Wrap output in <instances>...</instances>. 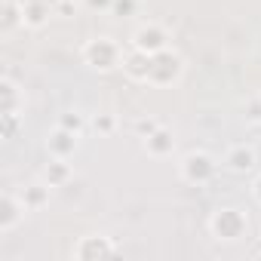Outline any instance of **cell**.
<instances>
[{
	"label": "cell",
	"mask_w": 261,
	"mask_h": 261,
	"mask_svg": "<svg viewBox=\"0 0 261 261\" xmlns=\"http://www.w3.org/2000/svg\"><path fill=\"white\" fill-rule=\"evenodd\" d=\"M80 56H83V62L92 68V71H101V74H108V71H117L120 65H123V46L114 40V37H89L86 43H83V49H80Z\"/></svg>",
	"instance_id": "cell-1"
},
{
	"label": "cell",
	"mask_w": 261,
	"mask_h": 261,
	"mask_svg": "<svg viewBox=\"0 0 261 261\" xmlns=\"http://www.w3.org/2000/svg\"><path fill=\"white\" fill-rule=\"evenodd\" d=\"M246 230H249V218L237 206H218L209 215V233L218 243H237L246 237Z\"/></svg>",
	"instance_id": "cell-2"
},
{
	"label": "cell",
	"mask_w": 261,
	"mask_h": 261,
	"mask_svg": "<svg viewBox=\"0 0 261 261\" xmlns=\"http://www.w3.org/2000/svg\"><path fill=\"white\" fill-rule=\"evenodd\" d=\"M185 74V59L169 46V49H160L151 56V74H148V86H157V89H166V86H175Z\"/></svg>",
	"instance_id": "cell-3"
},
{
	"label": "cell",
	"mask_w": 261,
	"mask_h": 261,
	"mask_svg": "<svg viewBox=\"0 0 261 261\" xmlns=\"http://www.w3.org/2000/svg\"><path fill=\"white\" fill-rule=\"evenodd\" d=\"M178 175H181V181H188V185H194V188H206V185L218 175V163H215V157L206 154V151H191V154L181 157Z\"/></svg>",
	"instance_id": "cell-4"
},
{
	"label": "cell",
	"mask_w": 261,
	"mask_h": 261,
	"mask_svg": "<svg viewBox=\"0 0 261 261\" xmlns=\"http://www.w3.org/2000/svg\"><path fill=\"white\" fill-rule=\"evenodd\" d=\"M71 255H74L77 261H105V258L120 255V246H117L111 237H105V233H86V237H80V240L74 243Z\"/></svg>",
	"instance_id": "cell-5"
},
{
	"label": "cell",
	"mask_w": 261,
	"mask_h": 261,
	"mask_svg": "<svg viewBox=\"0 0 261 261\" xmlns=\"http://www.w3.org/2000/svg\"><path fill=\"white\" fill-rule=\"evenodd\" d=\"M169 31L160 25V22H145V25H139L136 28V34H133V49H142V53H148V56H154V53H160V49H169Z\"/></svg>",
	"instance_id": "cell-6"
},
{
	"label": "cell",
	"mask_w": 261,
	"mask_h": 261,
	"mask_svg": "<svg viewBox=\"0 0 261 261\" xmlns=\"http://www.w3.org/2000/svg\"><path fill=\"white\" fill-rule=\"evenodd\" d=\"M77 148H80V136H77V133H71V129H65V126H59V123L49 129V136H46V154H49V157L71 160V157L77 154Z\"/></svg>",
	"instance_id": "cell-7"
},
{
	"label": "cell",
	"mask_w": 261,
	"mask_h": 261,
	"mask_svg": "<svg viewBox=\"0 0 261 261\" xmlns=\"http://www.w3.org/2000/svg\"><path fill=\"white\" fill-rule=\"evenodd\" d=\"M25 203H22V197L16 194V191H7L4 197H0V233H13L19 224H22V218H25Z\"/></svg>",
	"instance_id": "cell-8"
},
{
	"label": "cell",
	"mask_w": 261,
	"mask_h": 261,
	"mask_svg": "<svg viewBox=\"0 0 261 261\" xmlns=\"http://www.w3.org/2000/svg\"><path fill=\"white\" fill-rule=\"evenodd\" d=\"M25 92L13 77H0V114H22Z\"/></svg>",
	"instance_id": "cell-9"
},
{
	"label": "cell",
	"mask_w": 261,
	"mask_h": 261,
	"mask_svg": "<svg viewBox=\"0 0 261 261\" xmlns=\"http://www.w3.org/2000/svg\"><path fill=\"white\" fill-rule=\"evenodd\" d=\"M255 163H258V154H255V148H249V145H233V148H227V154H224V166H227L230 172H237V175L252 172Z\"/></svg>",
	"instance_id": "cell-10"
},
{
	"label": "cell",
	"mask_w": 261,
	"mask_h": 261,
	"mask_svg": "<svg viewBox=\"0 0 261 261\" xmlns=\"http://www.w3.org/2000/svg\"><path fill=\"white\" fill-rule=\"evenodd\" d=\"M49 191H53V185H46V181L40 178V181H28V185H22L16 194L22 197V203H25L28 212H40L43 206H49Z\"/></svg>",
	"instance_id": "cell-11"
},
{
	"label": "cell",
	"mask_w": 261,
	"mask_h": 261,
	"mask_svg": "<svg viewBox=\"0 0 261 261\" xmlns=\"http://www.w3.org/2000/svg\"><path fill=\"white\" fill-rule=\"evenodd\" d=\"M142 145H145L148 157L163 160V157H172V151H175V136H172V129L160 126L157 133H151L148 139H142Z\"/></svg>",
	"instance_id": "cell-12"
},
{
	"label": "cell",
	"mask_w": 261,
	"mask_h": 261,
	"mask_svg": "<svg viewBox=\"0 0 261 261\" xmlns=\"http://www.w3.org/2000/svg\"><path fill=\"white\" fill-rule=\"evenodd\" d=\"M123 74L129 80H136V83H148V74H151V56L142 53V49H129L123 56Z\"/></svg>",
	"instance_id": "cell-13"
},
{
	"label": "cell",
	"mask_w": 261,
	"mask_h": 261,
	"mask_svg": "<svg viewBox=\"0 0 261 261\" xmlns=\"http://www.w3.org/2000/svg\"><path fill=\"white\" fill-rule=\"evenodd\" d=\"M53 16V7L46 4V0H22V28H43Z\"/></svg>",
	"instance_id": "cell-14"
},
{
	"label": "cell",
	"mask_w": 261,
	"mask_h": 261,
	"mask_svg": "<svg viewBox=\"0 0 261 261\" xmlns=\"http://www.w3.org/2000/svg\"><path fill=\"white\" fill-rule=\"evenodd\" d=\"M71 178H74L71 163L68 160H59V157H49V163L43 166V181L53 185V188H65Z\"/></svg>",
	"instance_id": "cell-15"
},
{
	"label": "cell",
	"mask_w": 261,
	"mask_h": 261,
	"mask_svg": "<svg viewBox=\"0 0 261 261\" xmlns=\"http://www.w3.org/2000/svg\"><path fill=\"white\" fill-rule=\"evenodd\" d=\"M22 25V0H4V13H0V31H13Z\"/></svg>",
	"instance_id": "cell-16"
},
{
	"label": "cell",
	"mask_w": 261,
	"mask_h": 261,
	"mask_svg": "<svg viewBox=\"0 0 261 261\" xmlns=\"http://www.w3.org/2000/svg\"><path fill=\"white\" fill-rule=\"evenodd\" d=\"M22 129V114H0V139L13 142Z\"/></svg>",
	"instance_id": "cell-17"
},
{
	"label": "cell",
	"mask_w": 261,
	"mask_h": 261,
	"mask_svg": "<svg viewBox=\"0 0 261 261\" xmlns=\"http://www.w3.org/2000/svg\"><path fill=\"white\" fill-rule=\"evenodd\" d=\"M56 123L65 126V129H71V133H77V136L86 133V114H80V111H65V114H59Z\"/></svg>",
	"instance_id": "cell-18"
},
{
	"label": "cell",
	"mask_w": 261,
	"mask_h": 261,
	"mask_svg": "<svg viewBox=\"0 0 261 261\" xmlns=\"http://www.w3.org/2000/svg\"><path fill=\"white\" fill-rule=\"evenodd\" d=\"M157 129H160V120H154V117H136L133 120V133L139 139H148L151 133H157Z\"/></svg>",
	"instance_id": "cell-19"
},
{
	"label": "cell",
	"mask_w": 261,
	"mask_h": 261,
	"mask_svg": "<svg viewBox=\"0 0 261 261\" xmlns=\"http://www.w3.org/2000/svg\"><path fill=\"white\" fill-rule=\"evenodd\" d=\"M136 13H139V0H114V7H111V16L117 19H129Z\"/></svg>",
	"instance_id": "cell-20"
},
{
	"label": "cell",
	"mask_w": 261,
	"mask_h": 261,
	"mask_svg": "<svg viewBox=\"0 0 261 261\" xmlns=\"http://www.w3.org/2000/svg\"><path fill=\"white\" fill-rule=\"evenodd\" d=\"M92 129H95L98 136H111L114 129H117V117H114V114H95Z\"/></svg>",
	"instance_id": "cell-21"
},
{
	"label": "cell",
	"mask_w": 261,
	"mask_h": 261,
	"mask_svg": "<svg viewBox=\"0 0 261 261\" xmlns=\"http://www.w3.org/2000/svg\"><path fill=\"white\" fill-rule=\"evenodd\" d=\"M243 117H246V123H261V98H249Z\"/></svg>",
	"instance_id": "cell-22"
},
{
	"label": "cell",
	"mask_w": 261,
	"mask_h": 261,
	"mask_svg": "<svg viewBox=\"0 0 261 261\" xmlns=\"http://www.w3.org/2000/svg\"><path fill=\"white\" fill-rule=\"evenodd\" d=\"M77 4H80V0H53L56 13H62V16H71V13L77 10Z\"/></svg>",
	"instance_id": "cell-23"
},
{
	"label": "cell",
	"mask_w": 261,
	"mask_h": 261,
	"mask_svg": "<svg viewBox=\"0 0 261 261\" xmlns=\"http://www.w3.org/2000/svg\"><path fill=\"white\" fill-rule=\"evenodd\" d=\"M83 4L92 10V13H111V7H114V0H83Z\"/></svg>",
	"instance_id": "cell-24"
},
{
	"label": "cell",
	"mask_w": 261,
	"mask_h": 261,
	"mask_svg": "<svg viewBox=\"0 0 261 261\" xmlns=\"http://www.w3.org/2000/svg\"><path fill=\"white\" fill-rule=\"evenodd\" d=\"M252 197H255V203H261V175H258L255 185H252Z\"/></svg>",
	"instance_id": "cell-25"
}]
</instances>
